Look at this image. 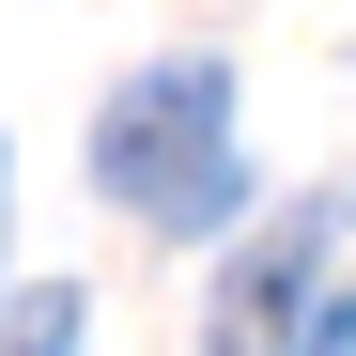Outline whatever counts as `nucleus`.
Wrapping results in <instances>:
<instances>
[{"label": "nucleus", "instance_id": "obj_1", "mask_svg": "<svg viewBox=\"0 0 356 356\" xmlns=\"http://www.w3.org/2000/svg\"><path fill=\"white\" fill-rule=\"evenodd\" d=\"M93 170H108V202H140L155 232H217L232 202H248V155H232V78L217 63H155L108 93V124H93Z\"/></svg>", "mask_w": 356, "mask_h": 356}]
</instances>
